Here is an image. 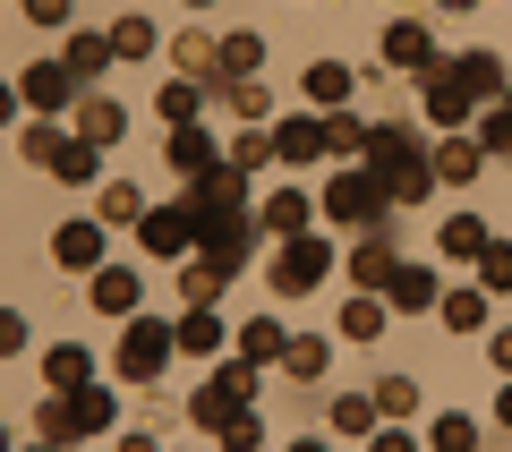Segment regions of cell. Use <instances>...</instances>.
I'll return each instance as SVG.
<instances>
[{
  "label": "cell",
  "mask_w": 512,
  "mask_h": 452,
  "mask_svg": "<svg viewBox=\"0 0 512 452\" xmlns=\"http://www.w3.org/2000/svg\"><path fill=\"white\" fill-rule=\"evenodd\" d=\"M239 180H248V171H231V163H214V171H197V180H188V214H197V248L214 256L222 273H239L248 265V205H239Z\"/></svg>",
  "instance_id": "1"
},
{
  "label": "cell",
  "mask_w": 512,
  "mask_h": 452,
  "mask_svg": "<svg viewBox=\"0 0 512 452\" xmlns=\"http://www.w3.org/2000/svg\"><path fill=\"white\" fill-rule=\"evenodd\" d=\"M367 171L393 188V205H419L427 188H436V154H427L410 128H376V137H367Z\"/></svg>",
  "instance_id": "2"
},
{
  "label": "cell",
  "mask_w": 512,
  "mask_h": 452,
  "mask_svg": "<svg viewBox=\"0 0 512 452\" xmlns=\"http://www.w3.org/2000/svg\"><path fill=\"white\" fill-rule=\"evenodd\" d=\"M248 384H256V359H248V350H239V359H222L214 376L197 384V401H188V418H197L205 435H222V427H231L239 410H248Z\"/></svg>",
  "instance_id": "3"
},
{
  "label": "cell",
  "mask_w": 512,
  "mask_h": 452,
  "mask_svg": "<svg viewBox=\"0 0 512 452\" xmlns=\"http://www.w3.org/2000/svg\"><path fill=\"white\" fill-rule=\"evenodd\" d=\"M103 427H111V393H103V384H69V393H52L43 418H35V435H52V444H69V435H103Z\"/></svg>",
  "instance_id": "4"
},
{
  "label": "cell",
  "mask_w": 512,
  "mask_h": 452,
  "mask_svg": "<svg viewBox=\"0 0 512 452\" xmlns=\"http://www.w3.org/2000/svg\"><path fill=\"white\" fill-rule=\"evenodd\" d=\"M171 350H180V333H171L163 316H137V325L120 333V376H128V384H154V376L171 367Z\"/></svg>",
  "instance_id": "5"
},
{
  "label": "cell",
  "mask_w": 512,
  "mask_h": 452,
  "mask_svg": "<svg viewBox=\"0 0 512 452\" xmlns=\"http://www.w3.org/2000/svg\"><path fill=\"white\" fill-rule=\"evenodd\" d=\"M384 205H393V188H384L376 171H342V180L325 188V214H333V222H350V231L384 222Z\"/></svg>",
  "instance_id": "6"
},
{
  "label": "cell",
  "mask_w": 512,
  "mask_h": 452,
  "mask_svg": "<svg viewBox=\"0 0 512 452\" xmlns=\"http://www.w3.org/2000/svg\"><path fill=\"white\" fill-rule=\"evenodd\" d=\"M137 239H146V256L180 265V256L197 248V214H188V205H146V214H137Z\"/></svg>",
  "instance_id": "7"
},
{
  "label": "cell",
  "mask_w": 512,
  "mask_h": 452,
  "mask_svg": "<svg viewBox=\"0 0 512 452\" xmlns=\"http://www.w3.org/2000/svg\"><path fill=\"white\" fill-rule=\"evenodd\" d=\"M325 273H333V248H325V239H308V231H291V248L274 256V290H282V299H299V290H316Z\"/></svg>",
  "instance_id": "8"
},
{
  "label": "cell",
  "mask_w": 512,
  "mask_h": 452,
  "mask_svg": "<svg viewBox=\"0 0 512 452\" xmlns=\"http://www.w3.org/2000/svg\"><path fill=\"white\" fill-rule=\"evenodd\" d=\"M52 265L94 273V265H103V222H60V231H52Z\"/></svg>",
  "instance_id": "9"
},
{
  "label": "cell",
  "mask_w": 512,
  "mask_h": 452,
  "mask_svg": "<svg viewBox=\"0 0 512 452\" xmlns=\"http://www.w3.org/2000/svg\"><path fill=\"white\" fill-rule=\"evenodd\" d=\"M470 103H478V94L461 86V69H427V120H436V128H461Z\"/></svg>",
  "instance_id": "10"
},
{
  "label": "cell",
  "mask_w": 512,
  "mask_h": 452,
  "mask_svg": "<svg viewBox=\"0 0 512 452\" xmlns=\"http://www.w3.org/2000/svg\"><path fill=\"white\" fill-rule=\"evenodd\" d=\"M69 86H77V69H69V60H35V69L18 77V94H26L35 111H60V103H69Z\"/></svg>",
  "instance_id": "11"
},
{
  "label": "cell",
  "mask_w": 512,
  "mask_h": 452,
  "mask_svg": "<svg viewBox=\"0 0 512 452\" xmlns=\"http://www.w3.org/2000/svg\"><path fill=\"white\" fill-rule=\"evenodd\" d=\"M120 128H128V111L111 103V94H86V103H77V137L86 145H120Z\"/></svg>",
  "instance_id": "12"
},
{
  "label": "cell",
  "mask_w": 512,
  "mask_h": 452,
  "mask_svg": "<svg viewBox=\"0 0 512 452\" xmlns=\"http://www.w3.org/2000/svg\"><path fill=\"white\" fill-rule=\"evenodd\" d=\"M325 154V120H282L274 128V163H316Z\"/></svg>",
  "instance_id": "13"
},
{
  "label": "cell",
  "mask_w": 512,
  "mask_h": 452,
  "mask_svg": "<svg viewBox=\"0 0 512 452\" xmlns=\"http://www.w3.org/2000/svg\"><path fill=\"white\" fill-rule=\"evenodd\" d=\"M384 299H393V308H436V273L427 265H393L384 273Z\"/></svg>",
  "instance_id": "14"
},
{
  "label": "cell",
  "mask_w": 512,
  "mask_h": 452,
  "mask_svg": "<svg viewBox=\"0 0 512 452\" xmlns=\"http://www.w3.org/2000/svg\"><path fill=\"white\" fill-rule=\"evenodd\" d=\"M384 60H393V69H427V60H436V43H427V26H384Z\"/></svg>",
  "instance_id": "15"
},
{
  "label": "cell",
  "mask_w": 512,
  "mask_h": 452,
  "mask_svg": "<svg viewBox=\"0 0 512 452\" xmlns=\"http://www.w3.org/2000/svg\"><path fill=\"white\" fill-rule=\"evenodd\" d=\"M86 282H94V308H111V316L137 308V273H128V265H94Z\"/></svg>",
  "instance_id": "16"
},
{
  "label": "cell",
  "mask_w": 512,
  "mask_h": 452,
  "mask_svg": "<svg viewBox=\"0 0 512 452\" xmlns=\"http://www.w3.org/2000/svg\"><path fill=\"white\" fill-rule=\"evenodd\" d=\"M478 163H487V145H478V137H453V128H444V145H436V180H470Z\"/></svg>",
  "instance_id": "17"
},
{
  "label": "cell",
  "mask_w": 512,
  "mask_h": 452,
  "mask_svg": "<svg viewBox=\"0 0 512 452\" xmlns=\"http://www.w3.org/2000/svg\"><path fill=\"white\" fill-rule=\"evenodd\" d=\"M94 171H103V145H86V137H69V145L52 154V180H69V188H86Z\"/></svg>",
  "instance_id": "18"
},
{
  "label": "cell",
  "mask_w": 512,
  "mask_h": 452,
  "mask_svg": "<svg viewBox=\"0 0 512 452\" xmlns=\"http://www.w3.org/2000/svg\"><path fill=\"white\" fill-rule=\"evenodd\" d=\"M393 265H402V256L384 248V231H376V239H359V248H350V273H359V290H384V273H393Z\"/></svg>",
  "instance_id": "19"
},
{
  "label": "cell",
  "mask_w": 512,
  "mask_h": 452,
  "mask_svg": "<svg viewBox=\"0 0 512 452\" xmlns=\"http://www.w3.org/2000/svg\"><path fill=\"white\" fill-rule=\"evenodd\" d=\"M171 333H180V350H197V359H214V350H222V316L214 308H188Z\"/></svg>",
  "instance_id": "20"
},
{
  "label": "cell",
  "mask_w": 512,
  "mask_h": 452,
  "mask_svg": "<svg viewBox=\"0 0 512 452\" xmlns=\"http://www.w3.org/2000/svg\"><path fill=\"white\" fill-rule=\"evenodd\" d=\"M453 69H461V86H470L478 103H495V94H504V60H495V52H470V60H453Z\"/></svg>",
  "instance_id": "21"
},
{
  "label": "cell",
  "mask_w": 512,
  "mask_h": 452,
  "mask_svg": "<svg viewBox=\"0 0 512 452\" xmlns=\"http://www.w3.org/2000/svg\"><path fill=\"white\" fill-rule=\"evenodd\" d=\"M171 163H180V171H188V180H197V171H214V163H222V154H214V145H205V137H197V120H188V128H171Z\"/></svg>",
  "instance_id": "22"
},
{
  "label": "cell",
  "mask_w": 512,
  "mask_h": 452,
  "mask_svg": "<svg viewBox=\"0 0 512 452\" xmlns=\"http://www.w3.org/2000/svg\"><path fill=\"white\" fill-rule=\"evenodd\" d=\"M214 69H222V35H205V26L180 35V77H214Z\"/></svg>",
  "instance_id": "23"
},
{
  "label": "cell",
  "mask_w": 512,
  "mask_h": 452,
  "mask_svg": "<svg viewBox=\"0 0 512 452\" xmlns=\"http://www.w3.org/2000/svg\"><path fill=\"white\" fill-rule=\"evenodd\" d=\"M282 342H291V333H282L274 316H248V325H239V350H248L256 367H265V359H282Z\"/></svg>",
  "instance_id": "24"
},
{
  "label": "cell",
  "mask_w": 512,
  "mask_h": 452,
  "mask_svg": "<svg viewBox=\"0 0 512 452\" xmlns=\"http://www.w3.org/2000/svg\"><path fill=\"white\" fill-rule=\"evenodd\" d=\"M265 163H274V137H265L256 120H239V137H231V171H265Z\"/></svg>",
  "instance_id": "25"
},
{
  "label": "cell",
  "mask_w": 512,
  "mask_h": 452,
  "mask_svg": "<svg viewBox=\"0 0 512 452\" xmlns=\"http://www.w3.org/2000/svg\"><path fill=\"white\" fill-rule=\"evenodd\" d=\"M154 111H163L171 128H188V120H197V77H163V94H154Z\"/></svg>",
  "instance_id": "26"
},
{
  "label": "cell",
  "mask_w": 512,
  "mask_h": 452,
  "mask_svg": "<svg viewBox=\"0 0 512 452\" xmlns=\"http://www.w3.org/2000/svg\"><path fill=\"white\" fill-rule=\"evenodd\" d=\"M43 376H52V393H69V384H86V376H94V359H86L77 342H60L52 359H43Z\"/></svg>",
  "instance_id": "27"
},
{
  "label": "cell",
  "mask_w": 512,
  "mask_h": 452,
  "mask_svg": "<svg viewBox=\"0 0 512 452\" xmlns=\"http://www.w3.org/2000/svg\"><path fill=\"white\" fill-rule=\"evenodd\" d=\"M436 248H444V256H478V248H487V222H478V214H453V222L436 231Z\"/></svg>",
  "instance_id": "28"
},
{
  "label": "cell",
  "mask_w": 512,
  "mask_h": 452,
  "mask_svg": "<svg viewBox=\"0 0 512 452\" xmlns=\"http://www.w3.org/2000/svg\"><path fill=\"white\" fill-rule=\"evenodd\" d=\"M342 333H350V342H376V333H384V299H376V290L342 308Z\"/></svg>",
  "instance_id": "29"
},
{
  "label": "cell",
  "mask_w": 512,
  "mask_h": 452,
  "mask_svg": "<svg viewBox=\"0 0 512 452\" xmlns=\"http://www.w3.org/2000/svg\"><path fill=\"white\" fill-rule=\"evenodd\" d=\"M282 367H291L299 384H316V376H325V342H316V333H299V342H282Z\"/></svg>",
  "instance_id": "30"
},
{
  "label": "cell",
  "mask_w": 512,
  "mask_h": 452,
  "mask_svg": "<svg viewBox=\"0 0 512 452\" xmlns=\"http://www.w3.org/2000/svg\"><path fill=\"white\" fill-rule=\"evenodd\" d=\"M333 435H376V401H367V393H342V401H333Z\"/></svg>",
  "instance_id": "31"
},
{
  "label": "cell",
  "mask_w": 512,
  "mask_h": 452,
  "mask_svg": "<svg viewBox=\"0 0 512 452\" xmlns=\"http://www.w3.org/2000/svg\"><path fill=\"white\" fill-rule=\"evenodd\" d=\"M265 60V35H222V77H256Z\"/></svg>",
  "instance_id": "32"
},
{
  "label": "cell",
  "mask_w": 512,
  "mask_h": 452,
  "mask_svg": "<svg viewBox=\"0 0 512 452\" xmlns=\"http://www.w3.org/2000/svg\"><path fill=\"white\" fill-rule=\"evenodd\" d=\"M444 325H453V333H478V325H487V290H453V299H444Z\"/></svg>",
  "instance_id": "33"
},
{
  "label": "cell",
  "mask_w": 512,
  "mask_h": 452,
  "mask_svg": "<svg viewBox=\"0 0 512 452\" xmlns=\"http://www.w3.org/2000/svg\"><path fill=\"white\" fill-rule=\"evenodd\" d=\"M154 52V26L146 18H120V26H111V60H146Z\"/></svg>",
  "instance_id": "34"
},
{
  "label": "cell",
  "mask_w": 512,
  "mask_h": 452,
  "mask_svg": "<svg viewBox=\"0 0 512 452\" xmlns=\"http://www.w3.org/2000/svg\"><path fill=\"white\" fill-rule=\"evenodd\" d=\"M342 94H350V69L342 60H316L308 69V103H342Z\"/></svg>",
  "instance_id": "35"
},
{
  "label": "cell",
  "mask_w": 512,
  "mask_h": 452,
  "mask_svg": "<svg viewBox=\"0 0 512 452\" xmlns=\"http://www.w3.org/2000/svg\"><path fill=\"white\" fill-rule=\"evenodd\" d=\"M265 231H308V197H299V188H282V197L265 205Z\"/></svg>",
  "instance_id": "36"
},
{
  "label": "cell",
  "mask_w": 512,
  "mask_h": 452,
  "mask_svg": "<svg viewBox=\"0 0 512 452\" xmlns=\"http://www.w3.org/2000/svg\"><path fill=\"white\" fill-rule=\"evenodd\" d=\"M325 154H367V128L350 120V111H333V120H325Z\"/></svg>",
  "instance_id": "37"
},
{
  "label": "cell",
  "mask_w": 512,
  "mask_h": 452,
  "mask_svg": "<svg viewBox=\"0 0 512 452\" xmlns=\"http://www.w3.org/2000/svg\"><path fill=\"white\" fill-rule=\"evenodd\" d=\"M103 60H111V35H77V43H69V69H77V77H94Z\"/></svg>",
  "instance_id": "38"
},
{
  "label": "cell",
  "mask_w": 512,
  "mask_h": 452,
  "mask_svg": "<svg viewBox=\"0 0 512 452\" xmlns=\"http://www.w3.org/2000/svg\"><path fill=\"white\" fill-rule=\"evenodd\" d=\"M478 273H487V290H512V239H504V248L487 239V248H478Z\"/></svg>",
  "instance_id": "39"
},
{
  "label": "cell",
  "mask_w": 512,
  "mask_h": 452,
  "mask_svg": "<svg viewBox=\"0 0 512 452\" xmlns=\"http://www.w3.org/2000/svg\"><path fill=\"white\" fill-rule=\"evenodd\" d=\"M60 145H69V137H60L52 120H35V128H26V163H43V171H52V154H60Z\"/></svg>",
  "instance_id": "40"
},
{
  "label": "cell",
  "mask_w": 512,
  "mask_h": 452,
  "mask_svg": "<svg viewBox=\"0 0 512 452\" xmlns=\"http://www.w3.org/2000/svg\"><path fill=\"white\" fill-rule=\"evenodd\" d=\"M376 410H393V418L419 410V384H410V376H384V384H376Z\"/></svg>",
  "instance_id": "41"
},
{
  "label": "cell",
  "mask_w": 512,
  "mask_h": 452,
  "mask_svg": "<svg viewBox=\"0 0 512 452\" xmlns=\"http://www.w3.org/2000/svg\"><path fill=\"white\" fill-rule=\"evenodd\" d=\"M231 111H239V120H265L274 103H265V86H256V77H231Z\"/></svg>",
  "instance_id": "42"
},
{
  "label": "cell",
  "mask_w": 512,
  "mask_h": 452,
  "mask_svg": "<svg viewBox=\"0 0 512 452\" xmlns=\"http://www.w3.org/2000/svg\"><path fill=\"white\" fill-rule=\"evenodd\" d=\"M137 214H146V197H137V188H120V180H111V188H103V222H137Z\"/></svg>",
  "instance_id": "43"
},
{
  "label": "cell",
  "mask_w": 512,
  "mask_h": 452,
  "mask_svg": "<svg viewBox=\"0 0 512 452\" xmlns=\"http://www.w3.org/2000/svg\"><path fill=\"white\" fill-rule=\"evenodd\" d=\"M478 145H487V154H512V103H495V111H487V128H478Z\"/></svg>",
  "instance_id": "44"
},
{
  "label": "cell",
  "mask_w": 512,
  "mask_h": 452,
  "mask_svg": "<svg viewBox=\"0 0 512 452\" xmlns=\"http://www.w3.org/2000/svg\"><path fill=\"white\" fill-rule=\"evenodd\" d=\"M222 444H231V452H248V444H265V427H256V410H239L231 427H222Z\"/></svg>",
  "instance_id": "45"
},
{
  "label": "cell",
  "mask_w": 512,
  "mask_h": 452,
  "mask_svg": "<svg viewBox=\"0 0 512 452\" xmlns=\"http://www.w3.org/2000/svg\"><path fill=\"white\" fill-rule=\"evenodd\" d=\"M470 435H478L470 418H436V444H444V452H470Z\"/></svg>",
  "instance_id": "46"
},
{
  "label": "cell",
  "mask_w": 512,
  "mask_h": 452,
  "mask_svg": "<svg viewBox=\"0 0 512 452\" xmlns=\"http://www.w3.org/2000/svg\"><path fill=\"white\" fill-rule=\"evenodd\" d=\"M9 350H26V316H9V308H0V359H9Z\"/></svg>",
  "instance_id": "47"
},
{
  "label": "cell",
  "mask_w": 512,
  "mask_h": 452,
  "mask_svg": "<svg viewBox=\"0 0 512 452\" xmlns=\"http://www.w3.org/2000/svg\"><path fill=\"white\" fill-rule=\"evenodd\" d=\"M26 18H35V26H60V18H69V0H26Z\"/></svg>",
  "instance_id": "48"
},
{
  "label": "cell",
  "mask_w": 512,
  "mask_h": 452,
  "mask_svg": "<svg viewBox=\"0 0 512 452\" xmlns=\"http://www.w3.org/2000/svg\"><path fill=\"white\" fill-rule=\"evenodd\" d=\"M487 350H495V367H504V376H512V325H504V333H495V342H487Z\"/></svg>",
  "instance_id": "49"
},
{
  "label": "cell",
  "mask_w": 512,
  "mask_h": 452,
  "mask_svg": "<svg viewBox=\"0 0 512 452\" xmlns=\"http://www.w3.org/2000/svg\"><path fill=\"white\" fill-rule=\"evenodd\" d=\"M18 103H26V94H9V86H0V128H9V120H18Z\"/></svg>",
  "instance_id": "50"
},
{
  "label": "cell",
  "mask_w": 512,
  "mask_h": 452,
  "mask_svg": "<svg viewBox=\"0 0 512 452\" xmlns=\"http://www.w3.org/2000/svg\"><path fill=\"white\" fill-rule=\"evenodd\" d=\"M495 418H504V427H512V384H504V393H495Z\"/></svg>",
  "instance_id": "51"
},
{
  "label": "cell",
  "mask_w": 512,
  "mask_h": 452,
  "mask_svg": "<svg viewBox=\"0 0 512 452\" xmlns=\"http://www.w3.org/2000/svg\"><path fill=\"white\" fill-rule=\"evenodd\" d=\"M444 9H470V0H444Z\"/></svg>",
  "instance_id": "52"
},
{
  "label": "cell",
  "mask_w": 512,
  "mask_h": 452,
  "mask_svg": "<svg viewBox=\"0 0 512 452\" xmlns=\"http://www.w3.org/2000/svg\"><path fill=\"white\" fill-rule=\"evenodd\" d=\"M197 9H205V0H197Z\"/></svg>",
  "instance_id": "53"
}]
</instances>
